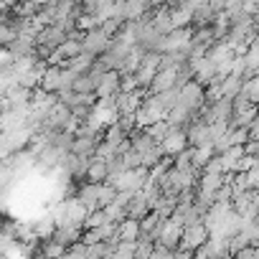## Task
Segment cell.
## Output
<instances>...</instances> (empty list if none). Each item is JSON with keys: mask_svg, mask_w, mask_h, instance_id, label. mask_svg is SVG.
Instances as JSON below:
<instances>
[{"mask_svg": "<svg viewBox=\"0 0 259 259\" xmlns=\"http://www.w3.org/2000/svg\"><path fill=\"white\" fill-rule=\"evenodd\" d=\"M145 94H148L145 87H138V89H133V92H117V102H114V104H117V112H119V114L138 112V107L143 104Z\"/></svg>", "mask_w": 259, "mask_h": 259, "instance_id": "6", "label": "cell"}, {"mask_svg": "<svg viewBox=\"0 0 259 259\" xmlns=\"http://www.w3.org/2000/svg\"><path fill=\"white\" fill-rule=\"evenodd\" d=\"M216 13H219V11H213V8L206 3V0H203V3L193 11V21H191V26H193V28H198V26H211L213 18H216Z\"/></svg>", "mask_w": 259, "mask_h": 259, "instance_id": "20", "label": "cell"}, {"mask_svg": "<svg viewBox=\"0 0 259 259\" xmlns=\"http://www.w3.org/2000/svg\"><path fill=\"white\" fill-rule=\"evenodd\" d=\"M178 104H183V107H188L193 114H198V112H201V107L206 104V87H201L196 79L186 81V84L181 87Z\"/></svg>", "mask_w": 259, "mask_h": 259, "instance_id": "1", "label": "cell"}, {"mask_svg": "<svg viewBox=\"0 0 259 259\" xmlns=\"http://www.w3.org/2000/svg\"><path fill=\"white\" fill-rule=\"evenodd\" d=\"M104 221H109V219H107V213H104V208H94V211H89V213H87V219H84V229L102 226Z\"/></svg>", "mask_w": 259, "mask_h": 259, "instance_id": "34", "label": "cell"}, {"mask_svg": "<svg viewBox=\"0 0 259 259\" xmlns=\"http://www.w3.org/2000/svg\"><path fill=\"white\" fill-rule=\"evenodd\" d=\"M206 56H208V59H211V61L219 66L221 61H226V59H231V56H234V46H231L226 38H221V41H213Z\"/></svg>", "mask_w": 259, "mask_h": 259, "instance_id": "17", "label": "cell"}, {"mask_svg": "<svg viewBox=\"0 0 259 259\" xmlns=\"http://www.w3.org/2000/svg\"><path fill=\"white\" fill-rule=\"evenodd\" d=\"M117 92H119V71L109 69L102 74V81L97 84V97L107 99V97H117Z\"/></svg>", "mask_w": 259, "mask_h": 259, "instance_id": "10", "label": "cell"}, {"mask_svg": "<svg viewBox=\"0 0 259 259\" xmlns=\"http://www.w3.org/2000/svg\"><path fill=\"white\" fill-rule=\"evenodd\" d=\"M140 155H143V165H145L148 170H150L153 165H158V163H160V160L165 158V153H163L160 143H155V145H153L150 150H145V153H140Z\"/></svg>", "mask_w": 259, "mask_h": 259, "instance_id": "27", "label": "cell"}, {"mask_svg": "<svg viewBox=\"0 0 259 259\" xmlns=\"http://www.w3.org/2000/svg\"><path fill=\"white\" fill-rule=\"evenodd\" d=\"M244 3H246V0H224V11L231 18H236L239 13H244Z\"/></svg>", "mask_w": 259, "mask_h": 259, "instance_id": "40", "label": "cell"}, {"mask_svg": "<svg viewBox=\"0 0 259 259\" xmlns=\"http://www.w3.org/2000/svg\"><path fill=\"white\" fill-rule=\"evenodd\" d=\"M109 176V168H107V160L102 158H92L89 160V168L84 173V181H92V183H104Z\"/></svg>", "mask_w": 259, "mask_h": 259, "instance_id": "16", "label": "cell"}, {"mask_svg": "<svg viewBox=\"0 0 259 259\" xmlns=\"http://www.w3.org/2000/svg\"><path fill=\"white\" fill-rule=\"evenodd\" d=\"M138 31H140V18L138 21H124L112 38H117V41H122L127 46H135L138 44Z\"/></svg>", "mask_w": 259, "mask_h": 259, "instance_id": "14", "label": "cell"}, {"mask_svg": "<svg viewBox=\"0 0 259 259\" xmlns=\"http://www.w3.org/2000/svg\"><path fill=\"white\" fill-rule=\"evenodd\" d=\"M178 66H181V64H178ZM178 66H163V69H158V74L153 76V81H150L148 92H150V94H158V92H165V89L176 87Z\"/></svg>", "mask_w": 259, "mask_h": 259, "instance_id": "9", "label": "cell"}, {"mask_svg": "<svg viewBox=\"0 0 259 259\" xmlns=\"http://www.w3.org/2000/svg\"><path fill=\"white\" fill-rule=\"evenodd\" d=\"M145 130L150 133V138H153V140H158V143H160V140H163V138H165V135L170 133V122H168V119L163 117V119L153 122V124H150V127H145Z\"/></svg>", "mask_w": 259, "mask_h": 259, "instance_id": "31", "label": "cell"}, {"mask_svg": "<svg viewBox=\"0 0 259 259\" xmlns=\"http://www.w3.org/2000/svg\"><path fill=\"white\" fill-rule=\"evenodd\" d=\"M160 148L168 158L178 155L181 150L188 148V135H186V127H170V133L160 140Z\"/></svg>", "mask_w": 259, "mask_h": 259, "instance_id": "5", "label": "cell"}, {"mask_svg": "<svg viewBox=\"0 0 259 259\" xmlns=\"http://www.w3.org/2000/svg\"><path fill=\"white\" fill-rule=\"evenodd\" d=\"M219 87H221V94L224 97H236V94H241V87H244V76L241 74H226L221 81H219Z\"/></svg>", "mask_w": 259, "mask_h": 259, "instance_id": "18", "label": "cell"}, {"mask_svg": "<svg viewBox=\"0 0 259 259\" xmlns=\"http://www.w3.org/2000/svg\"><path fill=\"white\" fill-rule=\"evenodd\" d=\"M114 196H117V188L112 186V183H99V198H97V203H99V208H104V206H109L112 201H114Z\"/></svg>", "mask_w": 259, "mask_h": 259, "instance_id": "32", "label": "cell"}, {"mask_svg": "<svg viewBox=\"0 0 259 259\" xmlns=\"http://www.w3.org/2000/svg\"><path fill=\"white\" fill-rule=\"evenodd\" d=\"M81 234H84V226L81 224H66V226H56L54 234H51V239H56L64 246H71L74 241L81 239Z\"/></svg>", "mask_w": 259, "mask_h": 259, "instance_id": "12", "label": "cell"}, {"mask_svg": "<svg viewBox=\"0 0 259 259\" xmlns=\"http://www.w3.org/2000/svg\"><path fill=\"white\" fill-rule=\"evenodd\" d=\"M176 203H178V196H160L158 198V203H155V213L160 216V219H168V216H173V211H176Z\"/></svg>", "mask_w": 259, "mask_h": 259, "instance_id": "25", "label": "cell"}, {"mask_svg": "<svg viewBox=\"0 0 259 259\" xmlns=\"http://www.w3.org/2000/svg\"><path fill=\"white\" fill-rule=\"evenodd\" d=\"M117 124L124 130V135H130L133 130L138 127V119H135V112H127V114H119L117 117Z\"/></svg>", "mask_w": 259, "mask_h": 259, "instance_id": "36", "label": "cell"}, {"mask_svg": "<svg viewBox=\"0 0 259 259\" xmlns=\"http://www.w3.org/2000/svg\"><path fill=\"white\" fill-rule=\"evenodd\" d=\"M234 256H239V259H254V256H256V246H251V244H249V246L239 249Z\"/></svg>", "mask_w": 259, "mask_h": 259, "instance_id": "42", "label": "cell"}, {"mask_svg": "<svg viewBox=\"0 0 259 259\" xmlns=\"http://www.w3.org/2000/svg\"><path fill=\"white\" fill-rule=\"evenodd\" d=\"M160 51H145L143 54V59H140V64H138V69H135V79H138V84L140 87H150V81H153V76L158 74V69H160Z\"/></svg>", "mask_w": 259, "mask_h": 259, "instance_id": "2", "label": "cell"}, {"mask_svg": "<svg viewBox=\"0 0 259 259\" xmlns=\"http://www.w3.org/2000/svg\"><path fill=\"white\" fill-rule=\"evenodd\" d=\"M213 155H216L213 143H208V145H198V148H193V165H196L198 170H203V165H206Z\"/></svg>", "mask_w": 259, "mask_h": 259, "instance_id": "24", "label": "cell"}, {"mask_svg": "<svg viewBox=\"0 0 259 259\" xmlns=\"http://www.w3.org/2000/svg\"><path fill=\"white\" fill-rule=\"evenodd\" d=\"M104 213H107V219L109 221H114V224H119L124 216H127V208L122 206V203H117V201H112L109 206H104Z\"/></svg>", "mask_w": 259, "mask_h": 259, "instance_id": "33", "label": "cell"}, {"mask_svg": "<svg viewBox=\"0 0 259 259\" xmlns=\"http://www.w3.org/2000/svg\"><path fill=\"white\" fill-rule=\"evenodd\" d=\"M153 246H155V241L150 236H138V241H135V256L138 259H150Z\"/></svg>", "mask_w": 259, "mask_h": 259, "instance_id": "30", "label": "cell"}, {"mask_svg": "<svg viewBox=\"0 0 259 259\" xmlns=\"http://www.w3.org/2000/svg\"><path fill=\"white\" fill-rule=\"evenodd\" d=\"M145 213H150V203H148V198H145V193H143V191H135L133 201H130V206H127V216H133V219H143Z\"/></svg>", "mask_w": 259, "mask_h": 259, "instance_id": "19", "label": "cell"}, {"mask_svg": "<svg viewBox=\"0 0 259 259\" xmlns=\"http://www.w3.org/2000/svg\"><path fill=\"white\" fill-rule=\"evenodd\" d=\"M109 41H112V36H107V33L102 31V26H97V28H89V31H84L81 49H84L87 54H92V56H99L102 51H107Z\"/></svg>", "mask_w": 259, "mask_h": 259, "instance_id": "4", "label": "cell"}, {"mask_svg": "<svg viewBox=\"0 0 259 259\" xmlns=\"http://www.w3.org/2000/svg\"><path fill=\"white\" fill-rule=\"evenodd\" d=\"M117 236H119V239H127V241H138V236H140V219L124 216V219L117 224Z\"/></svg>", "mask_w": 259, "mask_h": 259, "instance_id": "15", "label": "cell"}, {"mask_svg": "<svg viewBox=\"0 0 259 259\" xmlns=\"http://www.w3.org/2000/svg\"><path fill=\"white\" fill-rule=\"evenodd\" d=\"M188 64H191V69H193V79H196L201 87H208V84H213V81L219 79L216 64H213L208 56H203V59H198V61H188Z\"/></svg>", "mask_w": 259, "mask_h": 259, "instance_id": "8", "label": "cell"}, {"mask_svg": "<svg viewBox=\"0 0 259 259\" xmlns=\"http://www.w3.org/2000/svg\"><path fill=\"white\" fill-rule=\"evenodd\" d=\"M92 64H94V56H92V54H87V51H81V54H76L74 59H69L64 66H66V69H71L74 74H84V71H89V69H92Z\"/></svg>", "mask_w": 259, "mask_h": 259, "instance_id": "22", "label": "cell"}, {"mask_svg": "<svg viewBox=\"0 0 259 259\" xmlns=\"http://www.w3.org/2000/svg\"><path fill=\"white\" fill-rule=\"evenodd\" d=\"M31 224H33V229H36V234H38L41 239H49V236L54 234V229H56V221H54L51 213H49V216H41V219H33Z\"/></svg>", "mask_w": 259, "mask_h": 259, "instance_id": "26", "label": "cell"}, {"mask_svg": "<svg viewBox=\"0 0 259 259\" xmlns=\"http://www.w3.org/2000/svg\"><path fill=\"white\" fill-rule=\"evenodd\" d=\"M254 259H259V246H256V256H254Z\"/></svg>", "mask_w": 259, "mask_h": 259, "instance_id": "45", "label": "cell"}, {"mask_svg": "<svg viewBox=\"0 0 259 259\" xmlns=\"http://www.w3.org/2000/svg\"><path fill=\"white\" fill-rule=\"evenodd\" d=\"M181 236H183V224H181L178 219H173V216L163 219V226H160V236H158V241L165 244V246H170V249H178Z\"/></svg>", "mask_w": 259, "mask_h": 259, "instance_id": "7", "label": "cell"}, {"mask_svg": "<svg viewBox=\"0 0 259 259\" xmlns=\"http://www.w3.org/2000/svg\"><path fill=\"white\" fill-rule=\"evenodd\" d=\"M112 256L117 259H130V256H135V241H127V239H119L112 249Z\"/></svg>", "mask_w": 259, "mask_h": 259, "instance_id": "29", "label": "cell"}, {"mask_svg": "<svg viewBox=\"0 0 259 259\" xmlns=\"http://www.w3.org/2000/svg\"><path fill=\"white\" fill-rule=\"evenodd\" d=\"M170 256H176V249H170V246H165V244L155 241V246H153V254H150V259H170Z\"/></svg>", "mask_w": 259, "mask_h": 259, "instance_id": "38", "label": "cell"}, {"mask_svg": "<svg viewBox=\"0 0 259 259\" xmlns=\"http://www.w3.org/2000/svg\"><path fill=\"white\" fill-rule=\"evenodd\" d=\"M203 170H206V173H224V168H221V160H219V153H216V155H213V158H211L206 165H203Z\"/></svg>", "mask_w": 259, "mask_h": 259, "instance_id": "41", "label": "cell"}, {"mask_svg": "<svg viewBox=\"0 0 259 259\" xmlns=\"http://www.w3.org/2000/svg\"><path fill=\"white\" fill-rule=\"evenodd\" d=\"M41 89L46 92H59L61 89V66H54V64H46L44 74H41Z\"/></svg>", "mask_w": 259, "mask_h": 259, "instance_id": "13", "label": "cell"}, {"mask_svg": "<svg viewBox=\"0 0 259 259\" xmlns=\"http://www.w3.org/2000/svg\"><path fill=\"white\" fill-rule=\"evenodd\" d=\"M239 176H241L246 188H256L259 191V165H254V168H249L246 173H239Z\"/></svg>", "mask_w": 259, "mask_h": 259, "instance_id": "37", "label": "cell"}, {"mask_svg": "<svg viewBox=\"0 0 259 259\" xmlns=\"http://www.w3.org/2000/svg\"><path fill=\"white\" fill-rule=\"evenodd\" d=\"M122 158V163H124V168H140L143 165V155H140V150H135V148H130L124 155H119Z\"/></svg>", "mask_w": 259, "mask_h": 259, "instance_id": "35", "label": "cell"}, {"mask_svg": "<svg viewBox=\"0 0 259 259\" xmlns=\"http://www.w3.org/2000/svg\"><path fill=\"white\" fill-rule=\"evenodd\" d=\"M206 239H208V229H206V224H203V221L188 224V226H183V236H181L178 249H183V251H191V254H193L201 244H206Z\"/></svg>", "mask_w": 259, "mask_h": 259, "instance_id": "3", "label": "cell"}, {"mask_svg": "<svg viewBox=\"0 0 259 259\" xmlns=\"http://www.w3.org/2000/svg\"><path fill=\"white\" fill-rule=\"evenodd\" d=\"M211 28H213L216 41L226 38V33H229V28H231V16H229L226 11H219V13H216V18H213V23H211Z\"/></svg>", "mask_w": 259, "mask_h": 259, "instance_id": "23", "label": "cell"}, {"mask_svg": "<svg viewBox=\"0 0 259 259\" xmlns=\"http://www.w3.org/2000/svg\"><path fill=\"white\" fill-rule=\"evenodd\" d=\"M3 221H6V216H3V213H0V229H3Z\"/></svg>", "mask_w": 259, "mask_h": 259, "instance_id": "44", "label": "cell"}, {"mask_svg": "<svg viewBox=\"0 0 259 259\" xmlns=\"http://www.w3.org/2000/svg\"><path fill=\"white\" fill-rule=\"evenodd\" d=\"M81 203H84V208H87V213L89 211H94V208H99V203H97V198H99V183H92V181H84L79 188H76V193H74Z\"/></svg>", "mask_w": 259, "mask_h": 259, "instance_id": "11", "label": "cell"}, {"mask_svg": "<svg viewBox=\"0 0 259 259\" xmlns=\"http://www.w3.org/2000/svg\"><path fill=\"white\" fill-rule=\"evenodd\" d=\"M122 8H124V18L127 21H138V18H143L148 13L150 3H148V0H124Z\"/></svg>", "mask_w": 259, "mask_h": 259, "instance_id": "21", "label": "cell"}, {"mask_svg": "<svg viewBox=\"0 0 259 259\" xmlns=\"http://www.w3.org/2000/svg\"><path fill=\"white\" fill-rule=\"evenodd\" d=\"M178 94H181V89H178V87H170V89H165V92H158L155 97H158L160 107L168 112L170 107H176V104H178Z\"/></svg>", "mask_w": 259, "mask_h": 259, "instance_id": "28", "label": "cell"}, {"mask_svg": "<svg viewBox=\"0 0 259 259\" xmlns=\"http://www.w3.org/2000/svg\"><path fill=\"white\" fill-rule=\"evenodd\" d=\"M256 165H259V153H256Z\"/></svg>", "mask_w": 259, "mask_h": 259, "instance_id": "46", "label": "cell"}, {"mask_svg": "<svg viewBox=\"0 0 259 259\" xmlns=\"http://www.w3.org/2000/svg\"><path fill=\"white\" fill-rule=\"evenodd\" d=\"M256 165V155H249V153H244L241 158H239V163H236V168H234V173H246L249 168H254Z\"/></svg>", "mask_w": 259, "mask_h": 259, "instance_id": "39", "label": "cell"}, {"mask_svg": "<svg viewBox=\"0 0 259 259\" xmlns=\"http://www.w3.org/2000/svg\"><path fill=\"white\" fill-rule=\"evenodd\" d=\"M148 3H150V8H158V6H165L168 0H148Z\"/></svg>", "mask_w": 259, "mask_h": 259, "instance_id": "43", "label": "cell"}]
</instances>
